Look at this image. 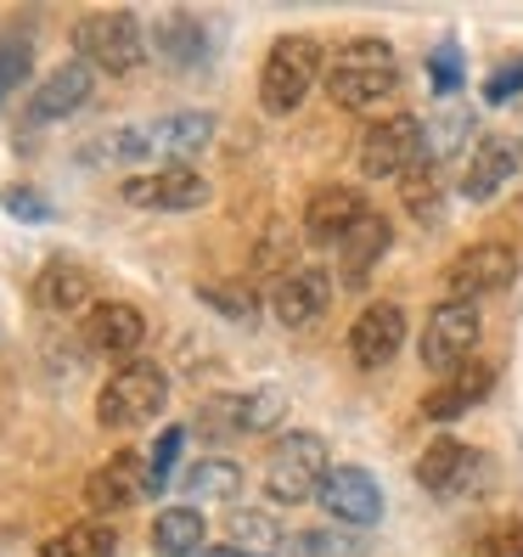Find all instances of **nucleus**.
<instances>
[{
  "label": "nucleus",
  "mask_w": 523,
  "mask_h": 557,
  "mask_svg": "<svg viewBox=\"0 0 523 557\" xmlns=\"http://www.w3.org/2000/svg\"><path fill=\"white\" fill-rule=\"evenodd\" d=\"M512 276H518V253L507 243H473V248H462L445 265V299L478 305L484 293L512 287Z\"/></svg>",
  "instance_id": "obj_9"
},
{
  "label": "nucleus",
  "mask_w": 523,
  "mask_h": 557,
  "mask_svg": "<svg viewBox=\"0 0 523 557\" xmlns=\"http://www.w3.org/2000/svg\"><path fill=\"white\" fill-rule=\"evenodd\" d=\"M163 406H170V372H163L158 360H124V367L102 383V395H96V422L113 434H129V429L158 422Z\"/></svg>",
  "instance_id": "obj_2"
},
{
  "label": "nucleus",
  "mask_w": 523,
  "mask_h": 557,
  "mask_svg": "<svg viewBox=\"0 0 523 557\" xmlns=\"http://www.w3.org/2000/svg\"><path fill=\"white\" fill-rule=\"evenodd\" d=\"M518 170H523V147H518V136H478V147L468 152V181H462V198H473V203H489V198H501V186L507 181H518Z\"/></svg>",
  "instance_id": "obj_15"
},
{
  "label": "nucleus",
  "mask_w": 523,
  "mask_h": 557,
  "mask_svg": "<svg viewBox=\"0 0 523 557\" xmlns=\"http://www.w3.org/2000/svg\"><path fill=\"white\" fill-rule=\"evenodd\" d=\"M372 541L361 530H344V523H333V530H299L287 535V557H366Z\"/></svg>",
  "instance_id": "obj_29"
},
{
  "label": "nucleus",
  "mask_w": 523,
  "mask_h": 557,
  "mask_svg": "<svg viewBox=\"0 0 523 557\" xmlns=\"http://www.w3.org/2000/svg\"><path fill=\"white\" fill-rule=\"evenodd\" d=\"M315 502H321V512L333 518V523H344V530H372V523L383 518V484L366 468L344 462V468L326 473Z\"/></svg>",
  "instance_id": "obj_10"
},
{
  "label": "nucleus",
  "mask_w": 523,
  "mask_h": 557,
  "mask_svg": "<svg viewBox=\"0 0 523 557\" xmlns=\"http://www.w3.org/2000/svg\"><path fill=\"white\" fill-rule=\"evenodd\" d=\"M152 51L170 62V69H191V62L209 57V28L191 12H170V17H158V28H152Z\"/></svg>",
  "instance_id": "obj_24"
},
{
  "label": "nucleus",
  "mask_w": 523,
  "mask_h": 557,
  "mask_svg": "<svg viewBox=\"0 0 523 557\" xmlns=\"http://www.w3.org/2000/svg\"><path fill=\"white\" fill-rule=\"evenodd\" d=\"M400 203H406V214L422 220V225H439V220H445V170H439L434 158H422L416 170L400 181Z\"/></svg>",
  "instance_id": "obj_26"
},
{
  "label": "nucleus",
  "mask_w": 523,
  "mask_h": 557,
  "mask_svg": "<svg viewBox=\"0 0 523 557\" xmlns=\"http://www.w3.org/2000/svg\"><path fill=\"white\" fill-rule=\"evenodd\" d=\"M203 541H209V530H203L198 507H163L152 518V552L158 557H198Z\"/></svg>",
  "instance_id": "obj_25"
},
{
  "label": "nucleus",
  "mask_w": 523,
  "mask_h": 557,
  "mask_svg": "<svg viewBox=\"0 0 523 557\" xmlns=\"http://www.w3.org/2000/svg\"><path fill=\"white\" fill-rule=\"evenodd\" d=\"M198 299H203L209 310H220L225 321H253V315H259V293H253V287H237V282H203Z\"/></svg>",
  "instance_id": "obj_31"
},
{
  "label": "nucleus",
  "mask_w": 523,
  "mask_h": 557,
  "mask_svg": "<svg viewBox=\"0 0 523 557\" xmlns=\"http://www.w3.org/2000/svg\"><path fill=\"white\" fill-rule=\"evenodd\" d=\"M180 490L198 502H232V496H242V468L232 456H203V462H191L180 473Z\"/></svg>",
  "instance_id": "obj_27"
},
{
  "label": "nucleus",
  "mask_w": 523,
  "mask_h": 557,
  "mask_svg": "<svg viewBox=\"0 0 523 557\" xmlns=\"http://www.w3.org/2000/svg\"><path fill=\"white\" fill-rule=\"evenodd\" d=\"M119 191H124L129 209H158V214H186V209L209 203V181L191 170V163H158V170L129 175Z\"/></svg>",
  "instance_id": "obj_8"
},
{
  "label": "nucleus",
  "mask_w": 523,
  "mask_h": 557,
  "mask_svg": "<svg viewBox=\"0 0 523 557\" xmlns=\"http://www.w3.org/2000/svg\"><path fill=\"white\" fill-rule=\"evenodd\" d=\"M326 473H333V456H326V440L299 429V434H287L271 445L265 456V496L276 507H299V502H315L321 496V484Z\"/></svg>",
  "instance_id": "obj_5"
},
{
  "label": "nucleus",
  "mask_w": 523,
  "mask_h": 557,
  "mask_svg": "<svg viewBox=\"0 0 523 557\" xmlns=\"http://www.w3.org/2000/svg\"><path fill=\"white\" fill-rule=\"evenodd\" d=\"M489 388H496V367L489 360H462L456 372H445L434 388H428V400H422V417L428 422H456V417H468Z\"/></svg>",
  "instance_id": "obj_16"
},
{
  "label": "nucleus",
  "mask_w": 523,
  "mask_h": 557,
  "mask_svg": "<svg viewBox=\"0 0 523 557\" xmlns=\"http://www.w3.org/2000/svg\"><path fill=\"white\" fill-rule=\"evenodd\" d=\"M473 473H478V462L462 440H434L416 456V484L428 490V496H462L473 484Z\"/></svg>",
  "instance_id": "obj_19"
},
{
  "label": "nucleus",
  "mask_w": 523,
  "mask_h": 557,
  "mask_svg": "<svg viewBox=\"0 0 523 557\" xmlns=\"http://www.w3.org/2000/svg\"><path fill=\"white\" fill-rule=\"evenodd\" d=\"M152 496V479H147V456L136 450H119L113 462H102L85 479V507L90 512H124Z\"/></svg>",
  "instance_id": "obj_13"
},
{
  "label": "nucleus",
  "mask_w": 523,
  "mask_h": 557,
  "mask_svg": "<svg viewBox=\"0 0 523 557\" xmlns=\"http://www.w3.org/2000/svg\"><path fill=\"white\" fill-rule=\"evenodd\" d=\"M74 57L90 74H136L147 62V28L136 12H85L74 23Z\"/></svg>",
  "instance_id": "obj_3"
},
{
  "label": "nucleus",
  "mask_w": 523,
  "mask_h": 557,
  "mask_svg": "<svg viewBox=\"0 0 523 557\" xmlns=\"http://www.w3.org/2000/svg\"><path fill=\"white\" fill-rule=\"evenodd\" d=\"M326 305H333V276H326L321 265H287L271 287V315L282 326H315L326 315Z\"/></svg>",
  "instance_id": "obj_11"
},
{
  "label": "nucleus",
  "mask_w": 523,
  "mask_h": 557,
  "mask_svg": "<svg viewBox=\"0 0 523 557\" xmlns=\"http://www.w3.org/2000/svg\"><path fill=\"white\" fill-rule=\"evenodd\" d=\"M478 333H484V315H478V305H462V299H445V305H434L428 326H422V367L439 372V377H445V372H456L462 360H473Z\"/></svg>",
  "instance_id": "obj_7"
},
{
  "label": "nucleus",
  "mask_w": 523,
  "mask_h": 557,
  "mask_svg": "<svg viewBox=\"0 0 523 557\" xmlns=\"http://www.w3.org/2000/svg\"><path fill=\"white\" fill-rule=\"evenodd\" d=\"M406 344V310L400 305H366L349 326V355L361 367H388Z\"/></svg>",
  "instance_id": "obj_17"
},
{
  "label": "nucleus",
  "mask_w": 523,
  "mask_h": 557,
  "mask_svg": "<svg viewBox=\"0 0 523 557\" xmlns=\"http://www.w3.org/2000/svg\"><path fill=\"white\" fill-rule=\"evenodd\" d=\"M0 203H7V214H17V220H51V203L40 198V191H28V186H7Z\"/></svg>",
  "instance_id": "obj_38"
},
{
  "label": "nucleus",
  "mask_w": 523,
  "mask_h": 557,
  "mask_svg": "<svg viewBox=\"0 0 523 557\" xmlns=\"http://www.w3.org/2000/svg\"><path fill=\"white\" fill-rule=\"evenodd\" d=\"M462 136H468V113H445L434 124H422V152H428L434 163H445L456 147H462Z\"/></svg>",
  "instance_id": "obj_33"
},
{
  "label": "nucleus",
  "mask_w": 523,
  "mask_h": 557,
  "mask_svg": "<svg viewBox=\"0 0 523 557\" xmlns=\"http://www.w3.org/2000/svg\"><path fill=\"white\" fill-rule=\"evenodd\" d=\"M388 243H395V225L366 209V214L344 232V243H338V271H344V282H349V287H361V282L372 276V265L388 253Z\"/></svg>",
  "instance_id": "obj_20"
},
{
  "label": "nucleus",
  "mask_w": 523,
  "mask_h": 557,
  "mask_svg": "<svg viewBox=\"0 0 523 557\" xmlns=\"http://www.w3.org/2000/svg\"><path fill=\"white\" fill-rule=\"evenodd\" d=\"M119 552V535L108 530V523H69V530H57L51 541H40V557H113Z\"/></svg>",
  "instance_id": "obj_28"
},
{
  "label": "nucleus",
  "mask_w": 523,
  "mask_h": 557,
  "mask_svg": "<svg viewBox=\"0 0 523 557\" xmlns=\"http://www.w3.org/2000/svg\"><path fill=\"white\" fill-rule=\"evenodd\" d=\"M422 158H428L422 152V119L416 113H388L361 141V175L366 181H406Z\"/></svg>",
  "instance_id": "obj_6"
},
{
  "label": "nucleus",
  "mask_w": 523,
  "mask_h": 557,
  "mask_svg": "<svg viewBox=\"0 0 523 557\" xmlns=\"http://www.w3.org/2000/svg\"><path fill=\"white\" fill-rule=\"evenodd\" d=\"M147 141L163 163H191L214 141V113H163L158 124H147Z\"/></svg>",
  "instance_id": "obj_21"
},
{
  "label": "nucleus",
  "mask_w": 523,
  "mask_h": 557,
  "mask_svg": "<svg viewBox=\"0 0 523 557\" xmlns=\"http://www.w3.org/2000/svg\"><path fill=\"white\" fill-rule=\"evenodd\" d=\"M326 90L344 113H361V119H388V102L400 96V62H395V46L388 40H349L333 69H326Z\"/></svg>",
  "instance_id": "obj_1"
},
{
  "label": "nucleus",
  "mask_w": 523,
  "mask_h": 557,
  "mask_svg": "<svg viewBox=\"0 0 523 557\" xmlns=\"http://www.w3.org/2000/svg\"><path fill=\"white\" fill-rule=\"evenodd\" d=\"M518 90H523V57L501 62V69H496V74L484 79V102H489V108H507V102H512Z\"/></svg>",
  "instance_id": "obj_35"
},
{
  "label": "nucleus",
  "mask_w": 523,
  "mask_h": 557,
  "mask_svg": "<svg viewBox=\"0 0 523 557\" xmlns=\"http://www.w3.org/2000/svg\"><path fill=\"white\" fill-rule=\"evenodd\" d=\"M180 445H186V429L180 422H170L158 440H152V450H147V479H152V496L163 484H170V473H175V462H180Z\"/></svg>",
  "instance_id": "obj_32"
},
{
  "label": "nucleus",
  "mask_w": 523,
  "mask_h": 557,
  "mask_svg": "<svg viewBox=\"0 0 523 557\" xmlns=\"http://www.w3.org/2000/svg\"><path fill=\"white\" fill-rule=\"evenodd\" d=\"M35 305L51 310V315H85L96 305V282H90L85 265H74V259H51L35 276Z\"/></svg>",
  "instance_id": "obj_18"
},
{
  "label": "nucleus",
  "mask_w": 523,
  "mask_h": 557,
  "mask_svg": "<svg viewBox=\"0 0 523 557\" xmlns=\"http://www.w3.org/2000/svg\"><path fill=\"white\" fill-rule=\"evenodd\" d=\"M198 557H242V552H232V546H209V552H198Z\"/></svg>",
  "instance_id": "obj_39"
},
{
  "label": "nucleus",
  "mask_w": 523,
  "mask_h": 557,
  "mask_svg": "<svg viewBox=\"0 0 523 557\" xmlns=\"http://www.w3.org/2000/svg\"><path fill=\"white\" fill-rule=\"evenodd\" d=\"M473 557H523V523H496L489 535H478Z\"/></svg>",
  "instance_id": "obj_37"
},
{
  "label": "nucleus",
  "mask_w": 523,
  "mask_h": 557,
  "mask_svg": "<svg viewBox=\"0 0 523 557\" xmlns=\"http://www.w3.org/2000/svg\"><path fill=\"white\" fill-rule=\"evenodd\" d=\"M287 417V395L282 388H253V395H237V434H265Z\"/></svg>",
  "instance_id": "obj_30"
},
{
  "label": "nucleus",
  "mask_w": 523,
  "mask_h": 557,
  "mask_svg": "<svg viewBox=\"0 0 523 557\" xmlns=\"http://www.w3.org/2000/svg\"><path fill=\"white\" fill-rule=\"evenodd\" d=\"M85 344L96 355H108V360H136V349L147 344V315L136 305H124V299H102V305H90L85 310Z\"/></svg>",
  "instance_id": "obj_14"
},
{
  "label": "nucleus",
  "mask_w": 523,
  "mask_h": 557,
  "mask_svg": "<svg viewBox=\"0 0 523 557\" xmlns=\"http://www.w3.org/2000/svg\"><path fill=\"white\" fill-rule=\"evenodd\" d=\"M90 90H96V74L85 69L79 57L57 62V69L35 90H28V124H62V119H74L90 102Z\"/></svg>",
  "instance_id": "obj_12"
},
{
  "label": "nucleus",
  "mask_w": 523,
  "mask_h": 557,
  "mask_svg": "<svg viewBox=\"0 0 523 557\" xmlns=\"http://www.w3.org/2000/svg\"><path fill=\"white\" fill-rule=\"evenodd\" d=\"M366 214V198L354 186H321L304 209V237L310 243H344V232Z\"/></svg>",
  "instance_id": "obj_22"
},
{
  "label": "nucleus",
  "mask_w": 523,
  "mask_h": 557,
  "mask_svg": "<svg viewBox=\"0 0 523 557\" xmlns=\"http://www.w3.org/2000/svg\"><path fill=\"white\" fill-rule=\"evenodd\" d=\"M321 79V46L310 35H282L259 69V108L271 119H292Z\"/></svg>",
  "instance_id": "obj_4"
},
{
  "label": "nucleus",
  "mask_w": 523,
  "mask_h": 557,
  "mask_svg": "<svg viewBox=\"0 0 523 557\" xmlns=\"http://www.w3.org/2000/svg\"><path fill=\"white\" fill-rule=\"evenodd\" d=\"M428 79H434L439 96L462 90V51H456V46H434V57H428Z\"/></svg>",
  "instance_id": "obj_36"
},
{
  "label": "nucleus",
  "mask_w": 523,
  "mask_h": 557,
  "mask_svg": "<svg viewBox=\"0 0 523 557\" xmlns=\"http://www.w3.org/2000/svg\"><path fill=\"white\" fill-rule=\"evenodd\" d=\"M28 69H35V46L28 40H0V102H7L12 90H23Z\"/></svg>",
  "instance_id": "obj_34"
},
{
  "label": "nucleus",
  "mask_w": 523,
  "mask_h": 557,
  "mask_svg": "<svg viewBox=\"0 0 523 557\" xmlns=\"http://www.w3.org/2000/svg\"><path fill=\"white\" fill-rule=\"evenodd\" d=\"M225 535H232V552H242V557H282L287 552V530L265 507H232L225 512Z\"/></svg>",
  "instance_id": "obj_23"
}]
</instances>
